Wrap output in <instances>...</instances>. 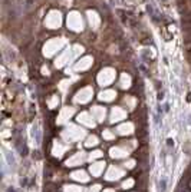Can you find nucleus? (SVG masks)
I'll return each instance as SVG.
<instances>
[{
	"label": "nucleus",
	"mask_w": 191,
	"mask_h": 192,
	"mask_svg": "<svg viewBox=\"0 0 191 192\" xmlns=\"http://www.w3.org/2000/svg\"><path fill=\"white\" fill-rule=\"evenodd\" d=\"M160 188H161L162 192H165V189H167V179H165V178H162V179L160 181Z\"/></svg>",
	"instance_id": "1"
},
{
	"label": "nucleus",
	"mask_w": 191,
	"mask_h": 192,
	"mask_svg": "<svg viewBox=\"0 0 191 192\" xmlns=\"http://www.w3.org/2000/svg\"><path fill=\"white\" fill-rule=\"evenodd\" d=\"M7 192H16V191H14L13 188H9V189H7Z\"/></svg>",
	"instance_id": "2"
}]
</instances>
